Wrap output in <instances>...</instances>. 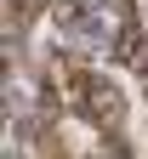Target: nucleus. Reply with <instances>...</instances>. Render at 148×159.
Wrapping results in <instances>:
<instances>
[{"label":"nucleus","instance_id":"obj_3","mask_svg":"<svg viewBox=\"0 0 148 159\" xmlns=\"http://www.w3.org/2000/svg\"><path fill=\"white\" fill-rule=\"evenodd\" d=\"M91 159H142V148L131 142V131H108V136H97Z\"/></svg>","mask_w":148,"mask_h":159},{"label":"nucleus","instance_id":"obj_2","mask_svg":"<svg viewBox=\"0 0 148 159\" xmlns=\"http://www.w3.org/2000/svg\"><path fill=\"white\" fill-rule=\"evenodd\" d=\"M51 6H57V0H0V23H6V34H23L29 40L51 17Z\"/></svg>","mask_w":148,"mask_h":159},{"label":"nucleus","instance_id":"obj_1","mask_svg":"<svg viewBox=\"0 0 148 159\" xmlns=\"http://www.w3.org/2000/svg\"><path fill=\"white\" fill-rule=\"evenodd\" d=\"M63 91H69V114L80 125H91L97 136L108 131H125V119H131V97L120 91V80L97 74V68H74L63 80Z\"/></svg>","mask_w":148,"mask_h":159}]
</instances>
